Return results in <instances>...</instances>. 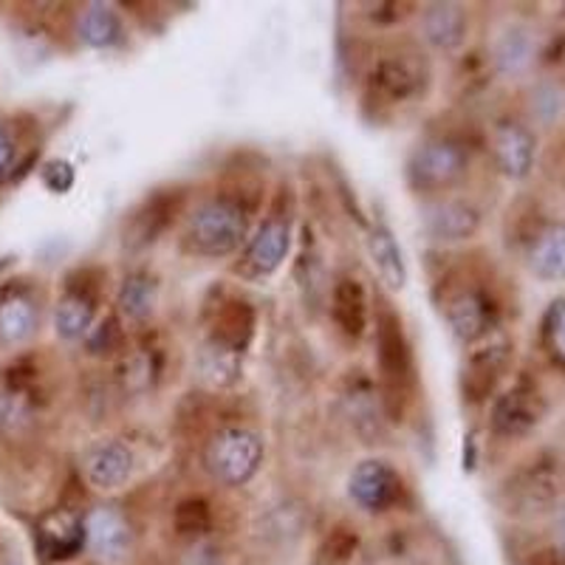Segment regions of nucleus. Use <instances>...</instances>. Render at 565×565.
<instances>
[{"mask_svg":"<svg viewBox=\"0 0 565 565\" xmlns=\"http://www.w3.org/2000/svg\"><path fill=\"white\" fill-rule=\"evenodd\" d=\"M252 226V210L232 195H212L201 201L184 221L181 244L190 255L204 260H221L246 246Z\"/></svg>","mask_w":565,"mask_h":565,"instance_id":"f257e3e1","label":"nucleus"},{"mask_svg":"<svg viewBox=\"0 0 565 565\" xmlns=\"http://www.w3.org/2000/svg\"><path fill=\"white\" fill-rule=\"evenodd\" d=\"M264 438L249 427H221L204 447V467L224 487H244L264 463Z\"/></svg>","mask_w":565,"mask_h":565,"instance_id":"f03ea898","label":"nucleus"},{"mask_svg":"<svg viewBox=\"0 0 565 565\" xmlns=\"http://www.w3.org/2000/svg\"><path fill=\"white\" fill-rule=\"evenodd\" d=\"M376 356H380L382 385H385V411L391 416H402L405 398L411 396L416 367H413L411 342L405 328L393 311H382L376 320Z\"/></svg>","mask_w":565,"mask_h":565,"instance_id":"7ed1b4c3","label":"nucleus"},{"mask_svg":"<svg viewBox=\"0 0 565 565\" xmlns=\"http://www.w3.org/2000/svg\"><path fill=\"white\" fill-rule=\"evenodd\" d=\"M469 153L456 139H427L416 145L407 159V184L424 195H436L456 186L467 175Z\"/></svg>","mask_w":565,"mask_h":565,"instance_id":"20e7f679","label":"nucleus"},{"mask_svg":"<svg viewBox=\"0 0 565 565\" xmlns=\"http://www.w3.org/2000/svg\"><path fill=\"white\" fill-rule=\"evenodd\" d=\"M291 249V224L289 215L282 212H271L264 224L257 226L255 235L246 241V252L241 257L238 271L249 280H260V277L275 275L282 266L286 255Z\"/></svg>","mask_w":565,"mask_h":565,"instance_id":"39448f33","label":"nucleus"},{"mask_svg":"<svg viewBox=\"0 0 565 565\" xmlns=\"http://www.w3.org/2000/svg\"><path fill=\"white\" fill-rule=\"evenodd\" d=\"M79 469L90 489L97 492H116L134 478L136 456L128 444L119 438H103L94 441L79 458Z\"/></svg>","mask_w":565,"mask_h":565,"instance_id":"423d86ee","label":"nucleus"},{"mask_svg":"<svg viewBox=\"0 0 565 565\" xmlns=\"http://www.w3.org/2000/svg\"><path fill=\"white\" fill-rule=\"evenodd\" d=\"M402 476L387 461L380 458H367V461L356 463L348 478V494L353 503L367 512H385L402 494Z\"/></svg>","mask_w":565,"mask_h":565,"instance_id":"0eeeda50","label":"nucleus"},{"mask_svg":"<svg viewBox=\"0 0 565 565\" xmlns=\"http://www.w3.org/2000/svg\"><path fill=\"white\" fill-rule=\"evenodd\" d=\"M422 230L438 244H458L481 230V212L461 199H433L422 206Z\"/></svg>","mask_w":565,"mask_h":565,"instance_id":"6e6552de","label":"nucleus"},{"mask_svg":"<svg viewBox=\"0 0 565 565\" xmlns=\"http://www.w3.org/2000/svg\"><path fill=\"white\" fill-rule=\"evenodd\" d=\"M85 546L97 554V559L114 565L128 557L134 546V532L130 523L116 507H97L85 514Z\"/></svg>","mask_w":565,"mask_h":565,"instance_id":"1a4fd4ad","label":"nucleus"},{"mask_svg":"<svg viewBox=\"0 0 565 565\" xmlns=\"http://www.w3.org/2000/svg\"><path fill=\"white\" fill-rule=\"evenodd\" d=\"M540 418H543V398L529 382H518V385L494 398L492 427L501 436H526L537 427Z\"/></svg>","mask_w":565,"mask_h":565,"instance_id":"9d476101","label":"nucleus"},{"mask_svg":"<svg viewBox=\"0 0 565 565\" xmlns=\"http://www.w3.org/2000/svg\"><path fill=\"white\" fill-rule=\"evenodd\" d=\"M373 85L391 103H407L427 85V71L411 54H387L373 71Z\"/></svg>","mask_w":565,"mask_h":565,"instance_id":"9b49d317","label":"nucleus"},{"mask_svg":"<svg viewBox=\"0 0 565 565\" xmlns=\"http://www.w3.org/2000/svg\"><path fill=\"white\" fill-rule=\"evenodd\" d=\"M444 317L452 334L461 342H478L489 334L492 306L478 289H461L444 302Z\"/></svg>","mask_w":565,"mask_h":565,"instance_id":"f8f14e48","label":"nucleus"},{"mask_svg":"<svg viewBox=\"0 0 565 565\" xmlns=\"http://www.w3.org/2000/svg\"><path fill=\"white\" fill-rule=\"evenodd\" d=\"M534 136L526 125L503 122L494 128L492 153L509 179H526L534 168Z\"/></svg>","mask_w":565,"mask_h":565,"instance_id":"ddd939ff","label":"nucleus"},{"mask_svg":"<svg viewBox=\"0 0 565 565\" xmlns=\"http://www.w3.org/2000/svg\"><path fill=\"white\" fill-rule=\"evenodd\" d=\"M40 328V302L32 291L9 289L0 295V345H23Z\"/></svg>","mask_w":565,"mask_h":565,"instance_id":"4468645a","label":"nucleus"},{"mask_svg":"<svg viewBox=\"0 0 565 565\" xmlns=\"http://www.w3.org/2000/svg\"><path fill=\"white\" fill-rule=\"evenodd\" d=\"M38 546L45 559H68L79 554L85 546L83 518H77L68 509L45 514L38 526Z\"/></svg>","mask_w":565,"mask_h":565,"instance_id":"2eb2a0df","label":"nucleus"},{"mask_svg":"<svg viewBox=\"0 0 565 565\" xmlns=\"http://www.w3.org/2000/svg\"><path fill=\"white\" fill-rule=\"evenodd\" d=\"M97 326V297L83 286H68L54 306V331L65 342L88 340L90 328Z\"/></svg>","mask_w":565,"mask_h":565,"instance_id":"dca6fc26","label":"nucleus"},{"mask_svg":"<svg viewBox=\"0 0 565 565\" xmlns=\"http://www.w3.org/2000/svg\"><path fill=\"white\" fill-rule=\"evenodd\" d=\"M509 360V345L501 340H489L481 348L469 353L467 365H463V396L472 402H481L492 393L494 382L501 376L503 365Z\"/></svg>","mask_w":565,"mask_h":565,"instance_id":"f3484780","label":"nucleus"},{"mask_svg":"<svg viewBox=\"0 0 565 565\" xmlns=\"http://www.w3.org/2000/svg\"><path fill=\"white\" fill-rule=\"evenodd\" d=\"M195 371H199V380L204 382L206 387H212V391H226V387H232L241 380V371H244V351L206 337L199 356H195Z\"/></svg>","mask_w":565,"mask_h":565,"instance_id":"a211bd4d","label":"nucleus"},{"mask_svg":"<svg viewBox=\"0 0 565 565\" xmlns=\"http://www.w3.org/2000/svg\"><path fill=\"white\" fill-rule=\"evenodd\" d=\"M367 255H371V264L376 269V275L382 277L391 291H402L407 286V264L405 255L398 249L396 238H393L391 226L382 224V221H373L371 230H367Z\"/></svg>","mask_w":565,"mask_h":565,"instance_id":"6ab92c4d","label":"nucleus"},{"mask_svg":"<svg viewBox=\"0 0 565 565\" xmlns=\"http://www.w3.org/2000/svg\"><path fill=\"white\" fill-rule=\"evenodd\" d=\"M422 34L438 52H456L467 40V12L461 3H430L422 12Z\"/></svg>","mask_w":565,"mask_h":565,"instance_id":"aec40b11","label":"nucleus"},{"mask_svg":"<svg viewBox=\"0 0 565 565\" xmlns=\"http://www.w3.org/2000/svg\"><path fill=\"white\" fill-rule=\"evenodd\" d=\"M526 264L540 280H565V224H548L534 235L526 252Z\"/></svg>","mask_w":565,"mask_h":565,"instance_id":"412c9836","label":"nucleus"},{"mask_svg":"<svg viewBox=\"0 0 565 565\" xmlns=\"http://www.w3.org/2000/svg\"><path fill=\"white\" fill-rule=\"evenodd\" d=\"M331 315L342 334L362 337L367 328V297L356 277H340L331 291Z\"/></svg>","mask_w":565,"mask_h":565,"instance_id":"4be33fe9","label":"nucleus"},{"mask_svg":"<svg viewBox=\"0 0 565 565\" xmlns=\"http://www.w3.org/2000/svg\"><path fill=\"white\" fill-rule=\"evenodd\" d=\"M534 54H537V43H534L529 29L509 26L494 38V68L507 74V77H521V74H526L534 63Z\"/></svg>","mask_w":565,"mask_h":565,"instance_id":"5701e85b","label":"nucleus"},{"mask_svg":"<svg viewBox=\"0 0 565 565\" xmlns=\"http://www.w3.org/2000/svg\"><path fill=\"white\" fill-rule=\"evenodd\" d=\"M77 34L88 49H114L125 38L122 18L110 3H88L79 12Z\"/></svg>","mask_w":565,"mask_h":565,"instance_id":"b1692460","label":"nucleus"},{"mask_svg":"<svg viewBox=\"0 0 565 565\" xmlns=\"http://www.w3.org/2000/svg\"><path fill=\"white\" fill-rule=\"evenodd\" d=\"M119 315L128 322H145L156 311L159 302V282L148 275V271H134L122 280L119 289Z\"/></svg>","mask_w":565,"mask_h":565,"instance_id":"393cba45","label":"nucleus"},{"mask_svg":"<svg viewBox=\"0 0 565 565\" xmlns=\"http://www.w3.org/2000/svg\"><path fill=\"white\" fill-rule=\"evenodd\" d=\"M252 334H255V311H252L249 302H224L218 315H215V326L210 331L212 340H221L226 345L238 348V351H246Z\"/></svg>","mask_w":565,"mask_h":565,"instance_id":"a878e982","label":"nucleus"},{"mask_svg":"<svg viewBox=\"0 0 565 565\" xmlns=\"http://www.w3.org/2000/svg\"><path fill=\"white\" fill-rule=\"evenodd\" d=\"M156 373H159V365H156V353L153 351H136L122 360V367H119V382H122V387L128 393H145L153 387Z\"/></svg>","mask_w":565,"mask_h":565,"instance_id":"bb28decb","label":"nucleus"},{"mask_svg":"<svg viewBox=\"0 0 565 565\" xmlns=\"http://www.w3.org/2000/svg\"><path fill=\"white\" fill-rule=\"evenodd\" d=\"M175 532L181 537H201V534L210 532L212 526V512L210 503L201 501V498H186L175 509Z\"/></svg>","mask_w":565,"mask_h":565,"instance_id":"cd10ccee","label":"nucleus"},{"mask_svg":"<svg viewBox=\"0 0 565 565\" xmlns=\"http://www.w3.org/2000/svg\"><path fill=\"white\" fill-rule=\"evenodd\" d=\"M565 108V94L552 83H543L532 94V114L540 122H554Z\"/></svg>","mask_w":565,"mask_h":565,"instance_id":"c85d7f7f","label":"nucleus"},{"mask_svg":"<svg viewBox=\"0 0 565 565\" xmlns=\"http://www.w3.org/2000/svg\"><path fill=\"white\" fill-rule=\"evenodd\" d=\"M546 340L554 356L565 362V300H557L546 315Z\"/></svg>","mask_w":565,"mask_h":565,"instance_id":"c756f323","label":"nucleus"},{"mask_svg":"<svg viewBox=\"0 0 565 565\" xmlns=\"http://www.w3.org/2000/svg\"><path fill=\"white\" fill-rule=\"evenodd\" d=\"M43 181L52 193H60V195L68 193L71 186H74V168H71L68 161H60V159L49 161V164L43 168Z\"/></svg>","mask_w":565,"mask_h":565,"instance_id":"7c9ffc66","label":"nucleus"},{"mask_svg":"<svg viewBox=\"0 0 565 565\" xmlns=\"http://www.w3.org/2000/svg\"><path fill=\"white\" fill-rule=\"evenodd\" d=\"M14 161H18V148H14L12 136L0 128V184L12 175Z\"/></svg>","mask_w":565,"mask_h":565,"instance_id":"2f4dec72","label":"nucleus"},{"mask_svg":"<svg viewBox=\"0 0 565 565\" xmlns=\"http://www.w3.org/2000/svg\"><path fill=\"white\" fill-rule=\"evenodd\" d=\"M552 537H554V546L565 554V507H559L557 514H554Z\"/></svg>","mask_w":565,"mask_h":565,"instance_id":"473e14b6","label":"nucleus"}]
</instances>
